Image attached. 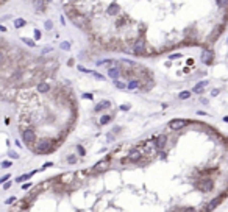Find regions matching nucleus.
<instances>
[{
  "label": "nucleus",
  "instance_id": "f257e3e1",
  "mask_svg": "<svg viewBox=\"0 0 228 212\" xmlns=\"http://www.w3.org/2000/svg\"><path fill=\"white\" fill-rule=\"evenodd\" d=\"M36 154H49V153H53L55 150V145L50 139H41V140H36L35 142V147H33Z\"/></svg>",
  "mask_w": 228,
  "mask_h": 212
},
{
  "label": "nucleus",
  "instance_id": "f03ea898",
  "mask_svg": "<svg viewBox=\"0 0 228 212\" xmlns=\"http://www.w3.org/2000/svg\"><path fill=\"white\" fill-rule=\"evenodd\" d=\"M133 55L136 56H152L153 55V50L148 52L145 48V41L142 38H136V41L133 42Z\"/></svg>",
  "mask_w": 228,
  "mask_h": 212
},
{
  "label": "nucleus",
  "instance_id": "7ed1b4c3",
  "mask_svg": "<svg viewBox=\"0 0 228 212\" xmlns=\"http://www.w3.org/2000/svg\"><path fill=\"white\" fill-rule=\"evenodd\" d=\"M22 139H24L25 144H35L38 140V134L33 128H27V130H22Z\"/></svg>",
  "mask_w": 228,
  "mask_h": 212
},
{
  "label": "nucleus",
  "instance_id": "20e7f679",
  "mask_svg": "<svg viewBox=\"0 0 228 212\" xmlns=\"http://www.w3.org/2000/svg\"><path fill=\"white\" fill-rule=\"evenodd\" d=\"M200 59H201L203 64L211 66V64H213V61H214V52L211 50V48H205V50L201 52V55H200Z\"/></svg>",
  "mask_w": 228,
  "mask_h": 212
},
{
  "label": "nucleus",
  "instance_id": "39448f33",
  "mask_svg": "<svg viewBox=\"0 0 228 212\" xmlns=\"http://www.w3.org/2000/svg\"><path fill=\"white\" fill-rule=\"evenodd\" d=\"M166 144H167V136L166 134H160L156 139H155L153 147H155V150H156V151H161V150H164Z\"/></svg>",
  "mask_w": 228,
  "mask_h": 212
},
{
  "label": "nucleus",
  "instance_id": "423d86ee",
  "mask_svg": "<svg viewBox=\"0 0 228 212\" xmlns=\"http://www.w3.org/2000/svg\"><path fill=\"white\" fill-rule=\"evenodd\" d=\"M187 125V120H184V119H173V120L169 122V125L167 127L170 128V130L177 131V130H181V128H184Z\"/></svg>",
  "mask_w": 228,
  "mask_h": 212
},
{
  "label": "nucleus",
  "instance_id": "0eeeda50",
  "mask_svg": "<svg viewBox=\"0 0 228 212\" xmlns=\"http://www.w3.org/2000/svg\"><path fill=\"white\" fill-rule=\"evenodd\" d=\"M199 189L203 192H211L214 189V181L211 178H203V180L199 183Z\"/></svg>",
  "mask_w": 228,
  "mask_h": 212
},
{
  "label": "nucleus",
  "instance_id": "6e6552de",
  "mask_svg": "<svg viewBox=\"0 0 228 212\" xmlns=\"http://www.w3.org/2000/svg\"><path fill=\"white\" fill-rule=\"evenodd\" d=\"M142 150L141 148H134V150H131L130 153H128V156H127V159H128V162H139L141 159H142Z\"/></svg>",
  "mask_w": 228,
  "mask_h": 212
},
{
  "label": "nucleus",
  "instance_id": "1a4fd4ad",
  "mask_svg": "<svg viewBox=\"0 0 228 212\" xmlns=\"http://www.w3.org/2000/svg\"><path fill=\"white\" fill-rule=\"evenodd\" d=\"M110 159H111V156H106V159H105V161H100L97 165H94V167H92V172L98 173V172H105L106 168H110Z\"/></svg>",
  "mask_w": 228,
  "mask_h": 212
},
{
  "label": "nucleus",
  "instance_id": "9d476101",
  "mask_svg": "<svg viewBox=\"0 0 228 212\" xmlns=\"http://www.w3.org/2000/svg\"><path fill=\"white\" fill-rule=\"evenodd\" d=\"M36 87H38V92H41V94H47V92L52 89V86L49 84L47 81H39Z\"/></svg>",
  "mask_w": 228,
  "mask_h": 212
},
{
  "label": "nucleus",
  "instance_id": "9b49d317",
  "mask_svg": "<svg viewBox=\"0 0 228 212\" xmlns=\"http://www.w3.org/2000/svg\"><path fill=\"white\" fill-rule=\"evenodd\" d=\"M141 87V81L139 80H136V78H131L130 81L127 83V89L128 91H136V89H139Z\"/></svg>",
  "mask_w": 228,
  "mask_h": 212
},
{
  "label": "nucleus",
  "instance_id": "f8f14e48",
  "mask_svg": "<svg viewBox=\"0 0 228 212\" xmlns=\"http://www.w3.org/2000/svg\"><path fill=\"white\" fill-rule=\"evenodd\" d=\"M120 11V6L117 5V3H111L110 6H108V9H106V14H110V16H117V13Z\"/></svg>",
  "mask_w": 228,
  "mask_h": 212
},
{
  "label": "nucleus",
  "instance_id": "ddd939ff",
  "mask_svg": "<svg viewBox=\"0 0 228 212\" xmlns=\"http://www.w3.org/2000/svg\"><path fill=\"white\" fill-rule=\"evenodd\" d=\"M108 108H111V101L103 100L102 103H97V105H95L94 111H95V112H100V111H103V109H108Z\"/></svg>",
  "mask_w": 228,
  "mask_h": 212
},
{
  "label": "nucleus",
  "instance_id": "4468645a",
  "mask_svg": "<svg viewBox=\"0 0 228 212\" xmlns=\"http://www.w3.org/2000/svg\"><path fill=\"white\" fill-rule=\"evenodd\" d=\"M208 86V81L205 80V81H201V83H199V84H195V87L192 89V92L194 94H201V92L205 91V87Z\"/></svg>",
  "mask_w": 228,
  "mask_h": 212
},
{
  "label": "nucleus",
  "instance_id": "2eb2a0df",
  "mask_svg": "<svg viewBox=\"0 0 228 212\" xmlns=\"http://www.w3.org/2000/svg\"><path fill=\"white\" fill-rule=\"evenodd\" d=\"M108 75H110L113 80H117L120 77V67H111L110 70H108Z\"/></svg>",
  "mask_w": 228,
  "mask_h": 212
},
{
  "label": "nucleus",
  "instance_id": "dca6fc26",
  "mask_svg": "<svg viewBox=\"0 0 228 212\" xmlns=\"http://www.w3.org/2000/svg\"><path fill=\"white\" fill-rule=\"evenodd\" d=\"M220 200H222V197H219V198H216V200H213V201L209 203V206L205 207V209H206V211H213V209H216V207L220 204Z\"/></svg>",
  "mask_w": 228,
  "mask_h": 212
},
{
  "label": "nucleus",
  "instance_id": "f3484780",
  "mask_svg": "<svg viewBox=\"0 0 228 212\" xmlns=\"http://www.w3.org/2000/svg\"><path fill=\"white\" fill-rule=\"evenodd\" d=\"M35 173H36V170L30 172V173H25V175H22V176H19V178H17V180H16V181H17V183H22V181H27V180H30V178H31V176H33V175H35Z\"/></svg>",
  "mask_w": 228,
  "mask_h": 212
},
{
  "label": "nucleus",
  "instance_id": "a211bd4d",
  "mask_svg": "<svg viewBox=\"0 0 228 212\" xmlns=\"http://www.w3.org/2000/svg\"><path fill=\"white\" fill-rule=\"evenodd\" d=\"M25 25H27V21H25V19H22V17L14 19V27L16 28H22V27H25Z\"/></svg>",
  "mask_w": 228,
  "mask_h": 212
},
{
  "label": "nucleus",
  "instance_id": "6ab92c4d",
  "mask_svg": "<svg viewBox=\"0 0 228 212\" xmlns=\"http://www.w3.org/2000/svg\"><path fill=\"white\" fill-rule=\"evenodd\" d=\"M111 120H113V115L105 114V115H102V117H100V125H106V123H110Z\"/></svg>",
  "mask_w": 228,
  "mask_h": 212
},
{
  "label": "nucleus",
  "instance_id": "aec40b11",
  "mask_svg": "<svg viewBox=\"0 0 228 212\" xmlns=\"http://www.w3.org/2000/svg\"><path fill=\"white\" fill-rule=\"evenodd\" d=\"M45 3H47L45 0H35V6L39 9V11H44L45 9Z\"/></svg>",
  "mask_w": 228,
  "mask_h": 212
},
{
  "label": "nucleus",
  "instance_id": "412c9836",
  "mask_svg": "<svg viewBox=\"0 0 228 212\" xmlns=\"http://www.w3.org/2000/svg\"><path fill=\"white\" fill-rule=\"evenodd\" d=\"M110 64H116V61H114V59H100V61H97V64H95V66L100 67V66H110Z\"/></svg>",
  "mask_w": 228,
  "mask_h": 212
},
{
  "label": "nucleus",
  "instance_id": "4be33fe9",
  "mask_svg": "<svg viewBox=\"0 0 228 212\" xmlns=\"http://www.w3.org/2000/svg\"><path fill=\"white\" fill-rule=\"evenodd\" d=\"M189 97H191V92L189 91H183V92L178 94V98H180V100H187Z\"/></svg>",
  "mask_w": 228,
  "mask_h": 212
},
{
  "label": "nucleus",
  "instance_id": "5701e85b",
  "mask_svg": "<svg viewBox=\"0 0 228 212\" xmlns=\"http://www.w3.org/2000/svg\"><path fill=\"white\" fill-rule=\"evenodd\" d=\"M22 74H24V70H22V69H17V70H14V72H13V75H11V77H13V80H19V78L22 77Z\"/></svg>",
  "mask_w": 228,
  "mask_h": 212
},
{
  "label": "nucleus",
  "instance_id": "b1692460",
  "mask_svg": "<svg viewBox=\"0 0 228 212\" xmlns=\"http://www.w3.org/2000/svg\"><path fill=\"white\" fill-rule=\"evenodd\" d=\"M113 81H114V86L117 89H127V84H125V83L119 81V80H113Z\"/></svg>",
  "mask_w": 228,
  "mask_h": 212
},
{
  "label": "nucleus",
  "instance_id": "393cba45",
  "mask_svg": "<svg viewBox=\"0 0 228 212\" xmlns=\"http://www.w3.org/2000/svg\"><path fill=\"white\" fill-rule=\"evenodd\" d=\"M214 172H216V168H214V167H209V168H205V170H201L200 173H201V176H203V175H211V173H214Z\"/></svg>",
  "mask_w": 228,
  "mask_h": 212
},
{
  "label": "nucleus",
  "instance_id": "a878e982",
  "mask_svg": "<svg viewBox=\"0 0 228 212\" xmlns=\"http://www.w3.org/2000/svg\"><path fill=\"white\" fill-rule=\"evenodd\" d=\"M22 42H24V44H27L28 47H35V41H31V39H28V38H22Z\"/></svg>",
  "mask_w": 228,
  "mask_h": 212
},
{
  "label": "nucleus",
  "instance_id": "bb28decb",
  "mask_svg": "<svg viewBox=\"0 0 228 212\" xmlns=\"http://www.w3.org/2000/svg\"><path fill=\"white\" fill-rule=\"evenodd\" d=\"M217 2V6H220V8H227L228 6V0H216Z\"/></svg>",
  "mask_w": 228,
  "mask_h": 212
},
{
  "label": "nucleus",
  "instance_id": "cd10ccee",
  "mask_svg": "<svg viewBox=\"0 0 228 212\" xmlns=\"http://www.w3.org/2000/svg\"><path fill=\"white\" fill-rule=\"evenodd\" d=\"M5 62H6V55L3 50H0V66H3Z\"/></svg>",
  "mask_w": 228,
  "mask_h": 212
},
{
  "label": "nucleus",
  "instance_id": "c85d7f7f",
  "mask_svg": "<svg viewBox=\"0 0 228 212\" xmlns=\"http://www.w3.org/2000/svg\"><path fill=\"white\" fill-rule=\"evenodd\" d=\"M77 150H78V154H80V156H84V154H86V150H84L83 145L78 144V145H77Z\"/></svg>",
  "mask_w": 228,
  "mask_h": 212
},
{
  "label": "nucleus",
  "instance_id": "c756f323",
  "mask_svg": "<svg viewBox=\"0 0 228 212\" xmlns=\"http://www.w3.org/2000/svg\"><path fill=\"white\" fill-rule=\"evenodd\" d=\"M122 62H124L125 66H130V67H134V66H136V62L131 61V59H122Z\"/></svg>",
  "mask_w": 228,
  "mask_h": 212
},
{
  "label": "nucleus",
  "instance_id": "7c9ffc66",
  "mask_svg": "<svg viewBox=\"0 0 228 212\" xmlns=\"http://www.w3.org/2000/svg\"><path fill=\"white\" fill-rule=\"evenodd\" d=\"M67 162H69V164H75V162H77V156H75V154H69V156H67Z\"/></svg>",
  "mask_w": 228,
  "mask_h": 212
},
{
  "label": "nucleus",
  "instance_id": "2f4dec72",
  "mask_svg": "<svg viewBox=\"0 0 228 212\" xmlns=\"http://www.w3.org/2000/svg\"><path fill=\"white\" fill-rule=\"evenodd\" d=\"M125 22H127V17L124 16V17H120V19H117V21H116V25H117V27H120V25H124Z\"/></svg>",
  "mask_w": 228,
  "mask_h": 212
},
{
  "label": "nucleus",
  "instance_id": "473e14b6",
  "mask_svg": "<svg viewBox=\"0 0 228 212\" xmlns=\"http://www.w3.org/2000/svg\"><path fill=\"white\" fill-rule=\"evenodd\" d=\"M59 47H61V50H69V48H70V44H69V42H61Z\"/></svg>",
  "mask_w": 228,
  "mask_h": 212
},
{
  "label": "nucleus",
  "instance_id": "72a5a7b5",
  "mask_svg": "<svg viewBox=\"0 0 228 212\" xmlns=\"http://www.w3.org/2000/svg\"><path fill=\"white\" fill-rule=\"evenodd\" d=\"M33 34H35V39H36V41H39V39H41V36H42V34H41V31H39L38 28H35V31H33Z\"/></svg>",
  "mask_w": 228,
  "mask_h": 212
},
{
  "label": "nucleus",
  "instance_id": "f704fd0d",
  "mask_svg": "<svg viewBox=\"0 0 228 212\" xmlns=\"http://www.w3.org/2000/svg\"><path fill=\"white\" fill-rule=\"evenodd\" d=\"M0 165H2V168H9V167H11L13 164H11V161H3V162H2V164H0Z\"/></svg>",
  "mask_w": 228,
  "mask_h": 212
},
{
  "label": "nucleus",
  "instance_id": "c9c22d12",
  "mask_svg": "<svg viewBox=\"0 0 228 212\" xmlns=\"http://www.w3.org/2000/svg\"><path fill=\"white\" fill-rule=\"evenodd\" d=\"M52 28H53V22H52V21H45V30L50 31Z\"/></svg>",
  "mask_w": 228,
  "mask_h": 212
},
{
  "label": "nucleus",
  "instance_id": "e433bc0d",
  "mask_svg": "<svg viewBox=\"0 0 228 212\" xmlns=\"http://www.w3.org/2000/svg\"><path fill=\"white\" fill-rule=\"evenodd\" d=\"M9 178H11V175H5V176H2V178H0V184L6 183V181H8Z\"/></svg>",
  "mask_w": 228,
  "mask_h": 212
},
{
  "label": "nucleus",
  "instance_id": "4c0bfd02",
  "mask_svg": "<svg viewBox=\"0 0 228 212\" xmlns=\"http://www.w3.org/2000/svg\"><path fill=\"white\" fill-rule=\"evenodd\" d=\"M16 201H17V200H16V197H11V198H8V200H6L5 203H6V204H14Z\"/></svg>",
  "mask_w": 228,
  "mask_h": 212
},
{
  "label": "nucleus",
  "instance_id": "58836bf2",
  "mask_svg": "<svg viewBox=\"0 0 228 212\" xmlns=\"http://www.w3.org/2000/svg\"><path fill=\"white\" fill-rule=\"evenodd\" d=\"M169 58L170 59H178V58H181V53H172Z\"/></svg>",
  "mask_w": 228,
  "mask_h": 212
},
{
  "label": "nucleus",
  "instance_id": "ea45409f",
  "mask_svg": "<svg viewBox=\"0 0 228 212\" xmlns=\"http://www.w3.org/2000/svg\"><path fill=\"white\" fill-rule=\"evenodd\" d=\"M9 158H11V159H17L19 154L16 153V151H9Z\"/></svg>",
  "mask_w": 228,
  "mask_h": 212
},
{
  "label": "nucleus",
  "instance_id": "a19ab883",
  "mask_svg": "<svg viewBox=\"0 0 228 212\" xmlns=\"http://www.w3.org/2000/svg\"><path fill=\"white\" fill-rule=\"evenodd\" d=\"M83 98H86V100H92L94 95H92V94H83Z\"/></svg>",
  "mask_w": 228,
  "mask_h": 212
},
{
  "label": "nucleus",
  "instance_id": "79ce46f5",
  "mask_svg": "<svg viewBox=\"0 0 228 212\" xmlns=\"http://www.w3.org/2000/svg\"><path fill=\"white\" fill-rule=\"evenodd\" d=\"M219 89H213V91H211V95H213V97H217V95H219Z\"/></svg>",
  "mask_w": 228,
  "mask_h": 212
},
{
  "label": "nucleus",
  "instance_id": "37998d69",
  "mask_svg": "<svg viewBox=\"0 0 228 212\" xmlns=\"http://www.w3.org/2000/svg\"><path fill=\"white\" fill-rule=\"evenodd\" d=\"M9 187H11V183H9V180H8L6 183H3V189L6 190V189H9Z\"/></svg>",
  "mask_w": 228,
  "mask_h": 212
},
{
  "label": "nucleus",
  "instance_id": "c03bdc74",
  "mask_svg": "<svg viewBox=\"0 0 228 212\" xmlns=\"http://www.w3.org/2000/svg\"><path fill=\"white\" fill-rule=\"evenodd\" d=\"M130 109V105H122L120 106V111H128Z\"/></svg>",
  "mask_w": 228,
  "mask_h": 212
},
{
  "label": "nucleus",
  "instance_id": "a18cd8bd",
  "mask_svg": "<svg viewBox=\"0 0 228 212\" xmlns=\"http://www.w3.org/2000/svg\"><path fill=\"white\" fill-rule=\"evenodd\" d=\"M30 187H31V183H27V184H24V186H22V189H24V190H28Z\"/></svg>",
  "mask_w": 228,
  "mask_h": 212
},
{
  "label": "nucleus",
  "instance_id": "49530a36",
  "mask_svg": "<svg viewBox=\"0 0 228 212\" xmlns=\"http://www.w3.org/2000/svg\"><path fill=\"white\" fill-rule=\"evenodd\" d=\"M49 52H52V48H50V47H45V48H44V52H42V55H47Z\"/></svg>",
  "mask_w": 228,
  "mask_h": 212
},
{
  "label": "nucleus",
  "instance_id": "de8ad7c7",
  "mask_svg": "<svg viewBox=\"0 0 228 212\" xmlns=\"http://www.w3.org/2000/svg\"><path fill=\"white\" fill-rule=\"evenodd\" d=\"M53 165V162H45L44 164V168H49V167H52Z\"/></svg>",
  "mask_w": 228,
  "mask_h": 212
},
{
  "label": "nucleus",
  "instance_id": "09e8293b",
  "mask_svg": "<svg viewBox=\"0 0 228 212\" xmlns=\"http://www.w3.org/2000/svg\"><path fill=\"white\" fill-rule=\"evenodd\" d=\"M200 101H201V103H203V105H208V103H209V101H208L206 98H200Z\"/></svg>",
  "mask_w": 228,
  "mask_h": 212
},
{
  "label": "nucleus",
  "instance_id": "8fccbe9b",
  "mask_svg": "<svg viewBox=\"0 0 228 212\" xmlns=\"http://www.w3.org/2000/svg\"><path fill=\"white\" fill-rule=\"evenodd\" d=\"M186 64L192 66V64H194V59H192V58H189V59H187V62H186Z\"/></svg>",
  "mask_w": 228,
  "mask_h": 212
},
{
  "label": "nucleus",
  "instance_id": "3c124183",
  "mask_svg": "<svg viewBox=\"0 0 228 212\" xmlns=\"http://www.w3.org/2000/svg\"><path fill=\"white\" fill-rule=\"evenodd\" d=\"M59 21H61V24H62V25L66 24V19H64V16H61V17H59Z\"/></svg>",
  "mask_w": 228,
  "mask_h": 212
},
{
  "label": "nucleus",
  "instance_id": "603ef678",
  "mask_svg": "<svg viewBox=\"0 0 228 212\" xmlns=\"http://www.w3.org/2000/svg\"><path fill=\"white\" fill-rule=\"evenodd\" d=\"M223 122H228V115H225V117H223Z\"/></svg>",
  "mask_w": 228,
  "mask_h": 212
},
{
  "label": "nucleus",
  "instance_id": "864d4df0",
  "mask_svg": "<svg viewBox=\"0 0 228 212\" xmlns=\"http://www.w3.org/2000/svg\"><path fill=\"white\" fill-rule=\"evenodd\" d=\"M45 2H47V3H50V2H52V0H45Z\"/></svg>",
  "mask_w": 228,
  "mask_h": 212
},
{
  "label": "nucleus",
  "instance_id": "5fc2aeb1",
  "mask_svg": "<svg viewBox=\"0 0 228 212\" xmlns=\"http://www.w3.org/2000/svg\"><path fill=\"white\" fill-rule=\"evenodd\" d=\"M227 41H228V39H227Z\"/></svg>",
  "mask_w": 228,
  "mask_h": 212
}]
</instances>
